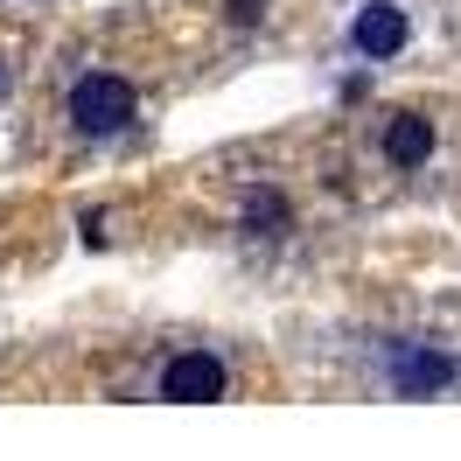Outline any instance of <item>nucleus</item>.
I'll use <instances>...</instances> for the list:
<instances>
[{
  "mask_svg": "<svg viewBox=\"0 0 461 461\" xmlns=\"http://www.w3.org/2000/svg\"><path fill=\"white\" fill-rule=\"evenodd\" d=\"M0 98H7V63H0Z\"/></svg>",
  "mask_w": 461,
  "mask_h": 461,
  "instance_id": "423d86ee",
  "label": "nucleus"
},
{
  "mask_svg": "<svg viewBox=\"0 0 461 461\" xmlns=\"http://www.w3.org/2000/svg\"><path fill=\"white\" fill-rule=\"evenodd\" d=\"M133 113H140V98H133V85H126V77H113V70L77 77V85H70V98H63L70 133H85V140H113V133H126V126H133Z\"/></svg>",
  "mask_w": 461,
  "mask_h": 461,
  "instance_id": "f03ea898",
  "label": "nucleus"
},
{
  "mask_svg": "<svg viewBox=\"0 0 461 461\" xmlns=\"http://www.w3.org/2000/svg\"><path fill=\"white\" fill-rule=\"evenodd\" d=\"M433 147H440V126H433L427 113H392L384 133H377V154H384L392 168H427Z\"/></svg>",
  "mask_w": 461,
  "mask_h": 461,
  "instance_id": "39448f33",
  "label": "nucleus"
},
{
  "mask_svg": "<svg viewBox=\"0 0 461 461\" xmlns=\"http://www.w3.org/2000/svg\"><path fill=\"white\" fill-rule=\"evenodd\" d=\"M161 405H203V399H224L230 392V371L217 349H175L168 364L154 371V384H147Z\"/></svg>",
  "mask_w": 461,
  "mask_h": 461,
  "instance_id": "7ed1b4c3",
  "label": "nucleus"
},
{
  "mask_svg": "<svg viewBox=\"0 0 461 461\" xmlns=\"http://www.w3.org/2000/svg\"><path fill=\"white\" fill-rule=\"evenodd\" d=\"M377 384H384L392 399H440V392L461 384V357H447L440 343H384Z\"/></svg>",
  "mask_w": 461,
  "mask_h": 461,
  "instance_id": "f257e3e1",
  "label": "nucleus"
},
{
  "mask_svg": "<svg viewBox=\"0 0 461 461\" xmlns=\"http://www.w3.org/2000/svg\"><path fill=\"white\" fill-rule=\"evenodd\" d=\"M349 50L364 63H392L412 50V14H405L399 0H364L357 14H349Z\"/></svg>",
  "mask_w": 461,
  "mask_h": 461,
  "instance_id": "20e7f679",
  "label": "nucleus"
}]
</instances>
